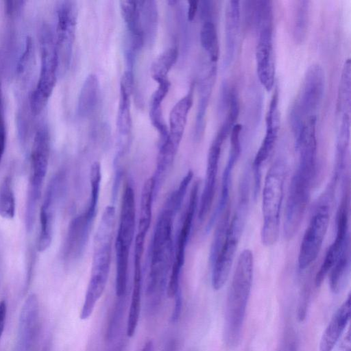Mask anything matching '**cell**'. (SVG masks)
I'll return each instance as SVG.
<instances>
[{
    "label": "cell",
    "instance_id": "cell-32",
    "mask_svg": "<svg viewBox=\"0 0 351 351\" xmlns=\"http://www.w3.org/2000/svg\"><path fill=\"white\" fill-rule=\"evenodd\" d=\"M178 56L176 47H171L162 52L154 61L150 67L152 78L159 82L167 79V75L176 63Z\"/></svg>",
    "mask_w": 351,
    "mask_h": 351
},
{
    "label": "cell",
    "instance_id": "cell-14",
    "mask_svg": "<svg viewBox=\"0 0 351 351\" xmlns=\"http://www.w3.org/2000/svg\"><path fill=\"white\" fill-rule=\"evenodd\" d=\"M97 210V207L88 204L82 213L71 221L63 250L65 261H75L83 254Z\"/></svg>",
    "mask_w": 351,
    "mask_h": 351
},
{
    "label": "cell",
    "instance_id": "cell-41",
    "mask_svg": "<svg viewBox=\"0 0 351 351\" xmlns=\"http://www.w3.org/2000/svg\"><path fill=\"white\" fill-rule=\"evenodd\" d=\"M3 106L0 108V162L5 152L6 145V130L3 116Z\"/></svg>",
    "mask_w": 351,
    "mask_h": 351
},
{
    "label": "cell",
    "instance_id": "cell-33",
    "mask_svg": "<svg viewBox=\"0 0 351 351\" xmlns=\"http://www.w3.org/2000/svg\"><path fill=\"white\" fill-rule=\"evenodd\" d=\"M200 43L211 62L215 64L218 60L219 47L217 29L213 21L204 23L200 31Z\"/></svg>",
    "mask_w": 351,
    "mask_h": 351
},
{
    "label": "cell",
    "instance_id": "cell-42",
    "mask_svg": "<svg viewBox=\"0 0 351 351\" xmlns=\"http://www.w3.org/2000/svg\"><path fill=\"white\" fill-rule=\"evenodd\" d=\"M175 298V305H174V309L172 313L171 320L173 322H176L180 317L181 315L182 311V297L181 291L179 290L178 293L174 296Z\"/></svg>",
    "mask_w": 351,
    "mask_h": 351
},
{
    "label": "cell",
    "instance_id": "cell-34",
    "mask_svg": "<svg viewBox=\"0 0 351 351\" xmlns=\"http://www.w3.org/2000/svg\"><path fill=\"white\" fill-rule=\"evenodd\" d=\"M309 19V1H297L293 15V34L298 43L305 39Z\"/></svg>",
    "mask_w": 351,
    "mask_h": 351
},
{
    "label": "cell",
    "instance_id": "cell-49",
    "mask_svg": "<svg viewBox=\"0 0 351 351\" xmlns=\"http://www.w3.org/2000/svg\"><path fill=\"white\" fill-rule=\"evenodd\" d=\"M2 106H3V101H2V90H1V69H0V108Z\"/></svg>",
    "mask_w": 351,
    "mask_h": 351
},
{
    "label": "cell",
    "instance_id": "cell-21",
    "mask_svg": "<svg viewBox=\"0 0 351 351\" xmlns=\"http://www.w3.org/2000/svg\"><path fill=\"white\" fill-rule=\"evenodd\" d=\"M351 300L349 294L346 300L333 315L324 331L319 345V351H332L346 327L350 317Z\"/></svg>",
    "mask_w": 351,
    "mask_h": 351
},
{
    "label": "cell",
    "instance_id": "cell-12",
    "mask_svg": "<svg viewBox=\"0 0 351 351\" xmlns=\"http://www.w3.org/2000/svg\"><path fill=\"white\" fill-rule=\"evenodd\" d=\"M350 192L346 191L337 213V232L334 241L328 247L325 258L315 278V285L319 287L326 276L341 254L345 247L350 244L348 217Z\"/></svg>",
    "mask_w": 351,
    "mask_h": 351
},
{
    "label": "cell",
    "instance_id": "cell-19",
    "mask_svg": "<svg viewBox=\"0 0 351 351\" xmlns=\"http://www.w3.org/2000/svg\"><path fill=\"white\" fill-rule=\"evenodd\" d=\"M231 147L226 165L225 167L221 181V191L220 199L216 210L212 215L206 228L208 230L218 217L221 215L228 206L230 184L232 170L241 154L240 132L233 130L230 134Z\"/></svg>",
    "mask_w": 351,
    "mask_h": 351
},
{
    "label": "cell",
    "instance_id": "cell-31",
    "mask_svg": "<svg viewBox=\"0 0 351 351\" xmlns=\"http://www.w3.org/2000/svg\"><path fill=\"white\" fill-rule=\"evenodd\" d=\"M350 269V244L348 245L330 271L329 284L330 290L338 293L343 288Z\"/></svg>",
    "mask_w": 351,
    "mask_h": 351
},
{
    "label": "cell",
    "instance_id": "cell-36",
    "mask_svg": "<svg viewBox=\"0 0 351 351\" xmlns=\"http://www.w3.org/2000/svg\"><path fill=\"white\" fill-rule=\"evenodd\" d=\"M15 208L12 179L8 176L0 185V216L5 219H12L15 215Z\"/></svg>",
    "mask_w": 351,
    "mask_h": 351
},
{
    "label": "cell",
    "instance_id": "cell-20",
    "mask_svg": "<svg viewBox=\"0 0 351 351\" xmlns=\"http://www.w3.org/2000/svg\"><path fill=\"white\" fill-rule=\"evenodd\" d=\"M135 224V193L132 186L127 184L121 197L119 225L116 239L130 247L134 240Z\"/></svg>",
    "mask_w": 351,
    "mask_h": 351
},
{
    "label": "cell",
    "instance_id": "cell-16",
    "mask_svg": "<svg viewBox=\"0 0 351 351\" xmlns=\"http://www.w3.org/2000/svg\"><path fill=\"white\" fill-rule=\"evenodd\" d=\"M226 139L217 132L208 150L204 185L198 210V218L200 221H203L206 218L212 207L215 193L221 147Z\"/></svg>",
    "mask_w": 351,
    "mask_h": 351
},
{
    "label": "cell",
    "instance_id": "cell-10",
    "mask_svg": "<svg viewBox=\"0 0 351 351\" xmlns=\"http://www.w3.org/2000/svg\"><path fill=\"white\" fill-rule=\"evenodd\" d=\"M199 185L200 182L197 180L191 187L187 207L176 238L174 258L167 287V293L169 298L174 297L180 290V274L184 264L186 247L197 206Z\"/></svg>",
    "mask_w": 351,
    "mask_h": 351
},
{
    "label": "cell",
    "instance_id": "cell-23",
    "mask_svg": "<svg viewBox=\"0 0 351 351\" xmlns=\"http://www.w3.org/2000/svg\"><path fill=\"white\" fill-rule=\"evenodd\" d=\"M240 26V3L229 1L226 9V56L223 67L230 65L233 60Z\"/></svg>",
    "mask_w": 351,
    "mask_h": 351
},
{
    "label": "cell",
    "instance_id": "cell-39",
    "mask_svg": "<svg viewBox=\"0 0 351 351\" xmlns=\"http://www.w3.org/2000/svg\"><path fill=\"white\" fill-rule=\"evenodd\" d=\"M158 83V88L155 90L151 97L150 104L161 106V103L169 92L171 84L167 78L161 80Z\"/></svg>",
    "mask_w": 351,
    "mask_h": 351
},
{
    "label": "cell",
    "instance_id": "cell-48",
    "mask_svg": "<svg viewBox=\"0 0 351 351\" xmlns=\"http://www.w3.org/2000/svg\"><path fill=\"white\" fill-rule=\"evenodd\" d=\"M123 349V344H117L114 348H111L109 351H121Z\"/></svg>",
    "mask_w": 351,
    "mask_h": 351
},
{
    "label": "cell",
    "instance_id": "cell-44",
    "mask_svg": "<svg viewBox=\"0 0 351 351\" xmlns=\"http://www.w3.org/2000/svg\"><path fill=\"white\" fill-rule=\"evenodd\" d=\"M6 303L5 300L0 301V337L4 330L6 319Z\"/></svg>",
    "mask_w": 351,
    "mask_h": 351
},
{
    "label": "cell",
    "instance_id": "cell-17",
    "mask_svg": "<svg viewBox=\"0 0 351 351\" xmlns=\"http://www.w3.org/2000/svg\"><path fill=\"white\" fill-rule=\"evenodd\" d=\"M258 42L256 49V71L261 84L267 91L274 84V61L273 56V27L258 30Z\"/></svg>",
    "mask_w": 351,
    "mask_h": 351
},
{
    "label": "cell",
    "instance_id": "cell-2",
    "mask_svg": "<svg viewBox=\"0 0 351 351\" xmlns=\"http://www.w3.org/2000/svg\"><path fill=\"white\" fill-rule=\"evenodd\" d=\"M316 159L300 158L289 188L285 209L283 230L286 239L297 234L308 204L316 175Z\"/></svg>",
    "mask_w": 351,
    "mask_h": 351
},
{
    "label": "cell",
    "instance_id": "cell-13",
    "mask_svg": "<svg viewBox=\"0 0 351 351\" xmlns=\"http://www.w3.org/2000/svg\"><path fill=\"white\" fill-rule=\"evenodd\" d=\"M65 184V172L60 171L51 179L40 211V230L38 250L43 252L51 245L56 206Z\"/></svg>",
    "mask_w": 351,
    "mask_h": 351
},
{
    "label": "cell",
    "instance_id": "cell-5",
    "mask_svg": "<svg viewBox=\"0 0 351 351\" xmlns=\"http://www.w3.org/2000/svg\"><path fill=\"white\" fill-rule=\"evenodd\" d=\"M325 75L322 66L311 65L303 79L289 113V122L295 138L309 119L317 118V112L322 101Z\"/></svg>",
    "mask_w": 351,
    "mask_h": 351
},
{
    "label": "cell",
    "instance_id": "cell-4",
    "mask_svg": "<svg viewBox=\"0 0 351 351\" xmlns=\"http://www.w3.org/2000/svg\"><path fill=\"white\" fill-rule=\"evenodd\" d=\"M287 166L282 158L276 159L266 175L263 191V245L271 246L278 240L280 215L284 195Z\"/></svg>",
    "mask_w": 351,
    "mask_h": 351
},
{
    "label": "cell",
    "instance_id": "cell-7",
    "mask_svg": "<svg viewBox=\"0 0 351 351\" xmlns=\"http://www.w3.org/2000/svg\"><path fill=\"white\" fill-rule=\"evenodd\" d=\"M49 143L47 128L40 127L35 134L31 153V172L25 208V226L28 232L32 230L34 224L37 204L48 169Z\"/></svg>",
    "mask_w": 351,
    "mask_h": 351
},
{
    "label": "cell",
    "instance_id": "cell-26",
    "mask_svg": "<svg viewBox=\"0 0 351 351\" xmlns=\"http://www.w3.org/2000/svg\"><path fill=\"white\" fill-rule=\"evenodd\" d=\"M154 196L155 181L154 177L152 176L144 182L142 188L140 215L136 238L145 240L151 224Z\"/></svg>",
    "mask_w": 351,
    "mask_h": 351
},
{
    "label": "cell",
    "instance_id": "cell-47",
    "mask_svg": "<svg viewBox=\"0 0 351 351\" xmlns=\"http://www.w3.org/2000/svg\"><path fill=\"white\" fill-rule=\"evenodd\" d=\"M141 351H154V344L152 341H147Z\"/></svg>",
    "mask_w": 351,
    "mask_h": 351
},
{
    "label": "cell",
    "instance_id": "cell-9",
    "mask_svg": "<svg viewBox=\"0 0 351 351\" xmlns=\"http://www.w3.org/2000/svg\"><path fill=\"white\" fill-rule=\"evenodd\" d=\"M57 25L55 42L58 58V75L67 71L72 56L77 19V7L75 1H62L57 6Z\"/></svg>",
    "mask_w": 351,
    "mask_h": 351
},
{
    "label": "cell",
    "instance_id": "cell-24",
    "mask_svg": "<svg viewBox=\"0 0 351 351\" xmlns=\"http://www.w3.org/2000/svg\"><path fill=\"white\" fill-rule=\"evenodd\" d=\"M192 104L193 90L191 89L187 95L175 104L170 112L168 138L178 147L184 134L188 114Z\"/></svg>",
    "mask_w": 351,
    "mask_h": 351
},
{
    "label": "cell",
    "instance_id": "cell-1",
    "mask_svg": "<svg viewBox=\"0 0 351 351\" xmlns=\"http://www.w3.org/2000/svg\"><path fill=\"white\" fill-rule=\"evenodd\" d=\"M253 269V254L245 249L239 256L226 300L223 336L226 344L230 348L237 347L241 341Z\"/></svg>",
    "mask_w": 351,
    "mask_h": 351
},
{
    "label": "cell",
    "instance_id": "cell-40",
    "mask_svg": "<svg viewBox=\"0 0 351 351\" xmlns=\"http://www.w3.org/2000/svg\"><path fill=\"white\" fill-rule=\"evenodd\" d=\"M213 1H201L198 3L199 6V12L201 18L204 22L211 21H213L212 16L213 13Z\"/></svg>",
    "mask_w": 351,
    "mask_h": 351
},
{
    "label": "cell",
    "instance_id": "cell-38",
    "mask_svg": "<svg viewBox=\"0 0 351 351\" xmlns=\"http://www.w3.org/2000/svg\"><path fill=\"white\" fill-rule=\"evenodd\" d=\"M298 341L293 328L287 327L285 331L278 351H298Z\"/></svg>",
    "mask_w": 351,
    "mask_h": 351
},
{
    "label": "cell",
    "instance_id": "cell-29",
    "mask_svg": "<svg viewBox=\"0 0 351 351\" xmlns=\"http://www.w3.org/2000/svg\"><path fill=\"white\" fill-rule=\"evenodd\" d=\"M178 147L167 138L160 144L158 152L154 175L155 194L159 190L161 184L172 167Z\"/></svg>",
    "mask_w": 351,
    "mask_h": 351
},
{
    "label": "cell",
    "instance_id": "cell-28",
    "mask_svg": "<svg viewBox=\"0 0 351 351\" xmlns=\"http://www.w3.org/2000/svg\"><path fill=\"white\" fill-rule=\"evenodd\" d=\"M116 276L115 293L118 298L125 297L127 291L128 270L130 247L115 239Z\"/></svg>",
    "mask_w": 351,
    "mask_h": 351
},
{
    "label": "cell",
    "instance_id": "cell-3",
    "mask_svg": "<svg viewBox=\"0 0 351 351\" xmlns=\"http://www.w3.org/2000/svg\"><path fill=\"white\" fill-rule=\"evenodd\" d=\"M173 218L160 213L156 223L151 246L150 268L145 291H165L173 262L172 226Z\"/></svg>",
    "mask_w": 351,
    "mask_h": 351
},
{
    "label": "cell",
    "instance_id": "cell-8",
    "mask_svg": "<svg viewBox=\"0 0 351 351\" xmlns=\"http://www.w3.org/2000/svg\"><path fill=\"white\" fill-rule=\"evenodd\" d=\"M40 51L39 78L29 99L31 110L35 115L45 108L58 76L55 36L48 27H45L41 33Z\"/></svg>",
    "mask_w": 351,
    "mask_h": 351
},
{
    "label": "cell",
    "instance_id": "cell-43",
    "mask_svg": "<svg viewBox=\"0 0 351 351\" xmlns=\"http://www.w3.org/2000/svg\"><path fill=\"white\" fill-rule=\"evenodd\" d=\"M24 1H5V8L8 14L12 15L18 12L23 5Z\"/></svg>",
    "mask_w": 351,
    "mask_h": 351
},
{
    "label": "cell",
    "instance_id": "cell-45",
    "mask_svg": "<svg viewBox=\"0 0 351 351\" xmlns=\"http://www.w3.org/2000/svg\"><path fill=\"white\" fill-rule=\"evenodd\" d=\"M198 1L190 0L188 1L189 7L187 10V19L189 21H192L198 10Z\"/></svg>",
    "mask_w": 351,
    "mask_h": 351
},
{
    "label": "cell",
    "instance_id": "cell-6",
    "mask_svg": "<svg viewBox=\"0 0 351 351\" xmlns=\"http://www.w3.org/2000/svg\"><path fill=\"white\" fill-rule=\"evenodd\" d=\"M249 200L239 198L234 215L228 223L223 243L212 264L213 289L220 290L226 282L247 219Z\"/></svg>",
    "mask_w": 351,
    "mask_h": 351
},
{
    "label": "cell",
    "instance_id": "cell-46",
    "mask_svg": "<svg viewBox=\"0 0 351 351\" xmlns=\"http://www.w3.org/2000/svg\"><path fill=\"white\" fill-rule=\"evenodd\" d=\"M338 351H351V339L350 330L348 331L342 340Z\"/></svg>",
    "mask_w": 351,
    "mask_h": 351
},
{
    "label": "cell",
    "instance_id": "cell-25",
    "mask_svg": "<svg viewBox=\"0 0 351 351\" xmlns=\"http://www.w3.org/2000/svg\"><path fill=\"white\" fill-rule=\"evenodd\" d=\"M216 65L213 64L199 83V96L195 125V137L200 140L205 129V117L216 76Z\"/></svg>",
    "mask_w": 351,
    "mask_h": 351
},
{
    "label": "cell",
    "instance_id": "cell-35",
    "mask_svg": "<svg viewBox=\"0 0 351 351\" xmlns=\"http://www.w3.org/2000/svg\"><path fill=\"white\" fill-rule=\"evenodd\" d=\"M130 97L131 95L120 92V99L117 117V127L120 137H128L131 131Z\"/></svg>",
    "mask_w": 351,
    "mask_h": 351
},
{
    "label": "cell",
    "instance_id": "cell-18",
    "mask_svg": "<svg viewBox=\"0 0 351 351\" xmlns=\"http://www.w3.org/2000/svg\"><path fill=\"white\" fill-rule=\"evenodd\" d=\"M39 318V304L36 295L30 294L25 300L19 315L18 346L20 351H28L36 337Z\"/></svg>",
    "mask_w": 351,
    "mask_h": 351
},
{
    "label": "cell",
    "instance_id": "cell-11",
    "mask_svg": "<svg viewBox=\"0 0 351 351\" xmlns=\"http://www.w3.org/2000/svg\"><path fill=\"white\" fill-rule=\"evenodd\" d=\"M328 204L322 203L317 207L304 234L298 254L300 269L308 267L317 258L329 224Z\"/></svg>",
    "mask_w": 351,
    "mask_h": 351
},
{
    "label": "cell",
    "instance_id": "cell-22",
    "mask_svg": "<svg viewBox=\"0 0 351 351\" xmlns=\"http://www.w3.org/2000/svg\"><path fill=\"white\" fill-rule=\"evenodd\" d=\"M142 258L143 255L134 254V282L126 326L128 337L134 336L139 320L143 280Z\"/></svg>",
    "mask_w": 351,
    "mask_h": 351
},
{
    "label": "cell",
    "instance_id": "cell-27",
    "mask_svg": "<svg viewBox=\"0 0 351 351\" xmlns=\"http://www.w3.org/2000/svg\"><path fill=\"white\" fill-rule=\"evenodd\" d=\"M100 94V85L96 75L89 74L81 88L78 102L77 112L82 117L91 114L98 102Z\"/></svg>",
    "mask_w": 351,
    "mask_h": 351
},
{
    "label": "cell",
    "instance_id": "cell-37",
    "mask_svg": "<svg viewBox=\"0 0 351 351\" xmlns=\"http://www.w3.org/2000/svg\"><path fill=\"white\" fill-rule=\"evenodd\" d=\"M339 106L343 114H350V60L348 59L345 63L341 76L339 93Z\"/></svg>",
    "mask_w": 351,
    "mask_h": 351
},
{
    "label": "cell",
    "instance_id": "cell-15",
    "mask_svg": "<svg viewBox=\"0 0 351 351\" xmlns=\"http://www.w3.org/2000/svg\"><path fill=\"white\" fill-rule=\"evenodd\" d=\"M278 106V92L276 89L266 115L265 134L253 162L255 195H257L261 186L262 165L269 156L277 138L280 122Z\"/></svg>",
    "mask_w": 351,
    "mask_h": 351
},
{
    "label": "cell",
    "instance_id": "cell-50",
    "mask_svg": "<svg viewBox=\"0 0 351 351\" xmlns=\"http://www.w3.org/2000/svg\"><path fill=\"white\" fill-rule=\"evenodd\" d=\"M178 1H175V0H170V1H168V3L171 5H174L176 3H177Z\"/></svg>",
    "mask_w": 351,
    "mask_h": 351
},
{
    "label": "cell",
    "instance_id": "cell-30",
    "mask_svg": "<svg viewBox=\"0 0 351 351\" xmlns=\"http://www.w3.org/2000/svg\"><path fill=\"white\" fill-rule=\"evenodd\" d=\"M140 24L144 41L152 43L156 37L158 20V7L152 0L138 1Z\"/></svg>",
    "mask_w": 351,
    "mask_h": 351
}]
</instances>
